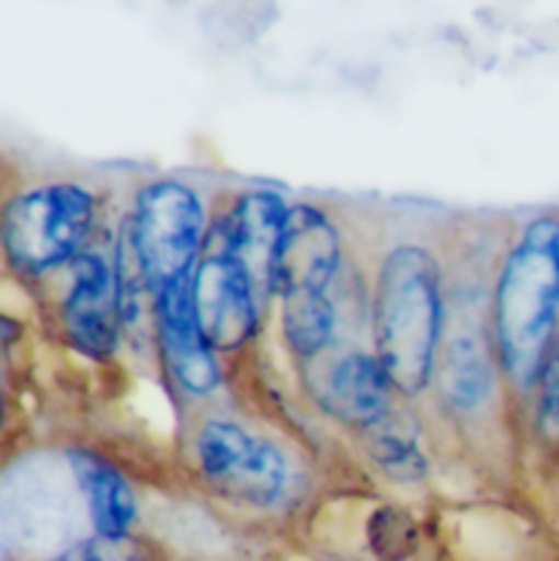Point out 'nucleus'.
Listing matches in <instances>:
<instances>
[{
	"label": "nucleus",
	"mask_w": 559,
	"mask_h": 561,
	"mask_svg": "<svg viewBox=\"0 0 559 561\" xmlns=\"http://www.w3.org/2000/svg\"><path fill=\"white\" fill-rule=\"evenodd\" d=\"M368 344L401 401L421 407L450 328L445 224L399 218L366 234Z\"/></svg>",
	"instance_id": "f257e3e1"
},
{
	"label": "nucleus",
	"mask_w": 559,
	"mask_h": 561,
	"mask_svg": "<svg viewBox=\"0 0 559 561\" xmlns=\"http://www.w3.org/2000/svg\"><path fill=\"white\" fill-rule=\"evenodd\" d=\"M175 458L197 493L246 518L284 520L315 491L309 447L232 396L178 420Z\"/></svg>",
	"instance_id": "f03ea898"
},
{
	"label": "nucleus",
	"mask_w": 559,
	"mask_h": 561,
	"mask_svg": "<svg viewBox=\"0 0 559 561\" xmlns=\"http://www.w3.org/2000/svg\"><path fill=\"white\" fill-rule=\"evenodd\" d=\"M123 186L80 170H33L5 181L0 262L11 284L38 297L121 216Z\"/></svg>",
	"instance_id": "7ed1b4c3"
},
{
	"label": "nucleus",
	"mask_w": 559,
	"mask_h": 561,
	"mask_svg": "<svg viewBox=\"0 0 559 561\" xmlns=\"http://www.w3.org/2000/svg\"><path fill=\"white\" fill-rule=\"evenodd\" d=\"M486 328L518 420L559 333V205L507 218L491 273Z\"/></svg>",
	"instance_id": "20e7f679"
},
{
	"label": "nucleus",
	"mask_w": 559,
	"mask_h": 561,
	"mask_svg": "<svg viewBox=\"0 0 559 561\" xmlns=\"http://www.w3.org/2000/svg\"><path fill=\"white\" fill-rule=\"evenodd\" d=\"M421 407L443 445L483 458L507 439L522 453L516 407L486 328V311L450 308V328Z\"/></svg>",
	"instance_id": "39448f33"
},
{
	"label": "nucleus",
	"mask_w": 559,
	"mask_h": 561,
	"mask_svg": "<svg viewBox=\"0 0 559 561\" xmlns=\"http://www.w3.org/2000/svg\"><path fill=\"white\" fill-rule=\"evenodd\" d=\"M219 191L194 172H148L123 186L117 240L153 300L192 280L208 249Z\"/></svg>",
	"instance_id": "423d86ee"
},
{
	"label": "nucleus",
	"mask_w": 559,
	"mask_h": 561,
	"mask_svg": "<svg viewBox=\"0 0 559 561\" xmlns=\"http://www.w3.org/2000/svg\"><path fill=\"white\" fill-rule=\"evenodd\" d=\"M44 319L66 352L93 368L126 355L117 284V221L38 295Z\"/></svg>",
	"instance_id": "0eeeda50"
},
{
	"label": "nucleus",
	"mask_w": 559,
	"mask_h": 561,
	"mask_svg": "<svg viewBox=\"0 0 559 561\" xmlns=\"http://www.w3.org/2000/svg\"><path fill=\"white\" fill-rule=\"evenodd\" d=\"M366 267V234L350 210L322 196H293L273 267V302L335 297Z\"/></svg>",
	"instance_id": "6e6552de"
},
{
	"label": "nucleus",
	"mask_w": 559,
	"mask_h": 561,
	"mask_svg": "<svg viewBox=\"0 0 559 561\" xmlns=\"http://www.w3.org/2000/svg\"><path fill=\"white\" fill-rule=\"evenodd\" d=\"M153 371L178 420L235 392V368L214 350L197 319L192 280L153 300Z\"/></svg>",
	"instance_id": "1a4fd4ad"
},
{
	"label": "nucleus",
	"mask_w": 559,
	"mask_h": 561,
	"mask_svg": "<svg viewBox=\"0 0 559 561\" xmlns=\"http://www.w3.org/2000/svg\"><path fill=\"white\" fill-rule=\"evenodd\" d=\"M295 379L306 409L346 439L377 428L404 403L368 341L335 346Z\"/></svg>",
	"instance_id": "9d476101"
},
{
	"label": "nucleus",
	"mask_w": 559,
	"mask_h": 561,
	"mask_svg": "<svg viewBox=\"0 0 559 561\" xmlns=\"http://www.w3.org/2000/svg\"><path fill=\"white\" fill-rule=\"evenodd\" d=\"M192 300L208 341L240 379L271 330L273 295L243 262L208 245L192 276Z\"/></svg>",
	"instance_id": "9b49d317"
},
{
	"label": "nucleus",
	"mask_w": 559,
	"mask_h": 561,
	"mask_svg": "<svg viewBox=\"0 0 559 561\" xmlns=\"http://www.w3.org/2000/svg\"><path fill=\"white\" fill-rule=\"evenodd\" d=\"M293 196L271 183L221 186L208 245L243 262L273 295V267Z\"/></svg>",
	"instance_id": "f8f14e48"
},
{
	"label": "nucleus",
	"mask_w": 559,
	"mask_h": 561,
	"mask_svg": "<svg viewBox=\"0 0 559 561\" xmlns=\"http://www.w3.org/2000/svg\"><path fill=\"white\" fill-rule=\"evenodd\" d=\"M58 453L80 493L91 535H139L145 499L134 469L107 445L91 439H64L58 442Z\"/></svg>",
	"instance_id": "ddd939ff"
},
{
	"label": "nucleus",
	"mask_w": 559,
	"mask_h": 561,
	"mask_svg": "<svg viewBox=\"0 0 559 561\" xmlns=\"http://www.w3.org/2000/svg\"><path fill=\"white\" fill-rule=\"evenodd\" d=\"M350 442L361 458V467H366L372 480L390 491L415 493L432 485L437 477L443 442L423 407L401 403L385 423Z\"/></svg>",
	"instance_id": "4468645a"
},
{
	"label": "nucleus",
	"mask_w": 559,
	"mask_h": 561,
	"mask_svg": "<svg viewBox=\"0 0 559 561\" xmlns=\"http://www.w3.org/2000/svg\"><path fill=\"white\" fill-rule=\"evenodd\" d=\"M518 442L524 458H535L544 471L559 456V333L546 352L533 392L518 412Z\"/></svg>",
	"instance_id": "2eb2a0df"
},
{
	"label": "nucleus",
	"mask_w": 559,
	"mask_h": 561,
	"mask_svg": "<svg viewBox=\"0 0 559 561\" xmlns=\"http://www.w3.org/2000/svg\"><path fill=\"white\" fill-rule=\"evenodd\" d=\"M38 561H161L153 542L142 535L132 537H102L85 535L75 542H66L58 551L47 553Z\"/></svg>",
	"instance_id": "dca6fc26"
},
{
	"label": "nucleus",
	"mask_w": 559,
	"mask_h": 561,
	"mask_svg": "<svg viewBox=\"0 0 559 561\" xmlns=\"http://www.w3.org/2000/svg\"><path fill=\"white\" fill-rule=\"evenodd\" d=\"M546 477H549V480L555 482V488H557V493H559V456L549 463V469H546Z\"/></svg>",
	"instance_id": "f3484780"
}]
</instances>
